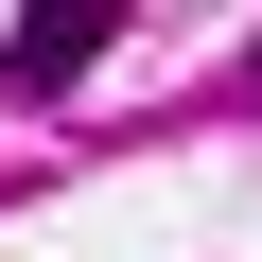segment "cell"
Returning a JSON list of instances; mask_svg holds the SVG:
<instances>
[{
	"mask_svg": "<svg viewBox=\"0 0 262 262\" xmlns=\"http://www.w3.org/2000/svg\"><path fill=\"white\" fill-rule=\"evenodd\" d=\"M122 53V18H105V0H70V18H0V88H18V105H53V88H88Z\"/></svg>",
	"mask_w": 262,
	"mask_h": 262,
	"instance_id": "6da1fadb",
	"label": "cell"
},
{
	"mask_svg": "<svg viewBox=\"0 0 262 262\" xmlns=\"http://www.w3.org/2000/svg\"><path fill=\"white\" fill-rule=\"evenodd\" d=\"M245 88H262V53H245Z\"/></svg>",
	"mask_w": 262,
	"mask_h": 262,
	"instance_id": "7a4b0ae2",
	"label": "cell"
}]
</instances>
